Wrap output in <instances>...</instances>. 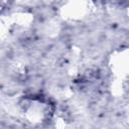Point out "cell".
I'll list each match as a JSON object with an SVG mask.
<instances>
[{
  "mask_svg": "<svg viewBox=\"0 0 129 129\" xmlns=\"http://www.w3.org/2000/svg\"><path fill=\"white\" fill-rule=\"evenodd\" d=\"M23 115L31 123H41L51 115L50 104L38 97L25 98L20 104Z\"/></svg>",
  "mask_w": 129,
  "mask_h": 129,
  "instance_id": "obj_1",
  "label": "cell"
}]
</instances>
